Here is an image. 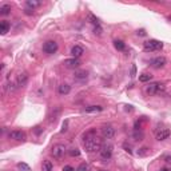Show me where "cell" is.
I'll list each match as a JSON object with an SVG mask.
<instances>
[{"mask_svg": "<svg viewBox=\"0 0 171 171\" xmlns=\"http://www.w3.org/2000/svg\"><path fill=\"white\" fill-rule=\"evenodd\" d=\"M161 171H170V170H167V169H163V170H161Z\"/></svg>", "mask_w": 171, "mask_h": 171, "instance_id": "37", "label": "cell"}, {"mask_svg": "<svg viewBox=\"0 0 171 171\" xmlns=\"http://www.w3.org/2000/svg\"><path fill=\"white\" fill-rule=\"evenodd\" d=\"M10 28H11V24L8 22H2V23H0V34H2V35H6L10 31Z\"/></svg>", "mask_w": 171, "mask_h": 171, "instance_id": "16", "label": "cell"}, {"mask_svg": "<svg viewBox=\"0 0 171 171\" xmlns=\"http://www.w3.org/2000/svg\"><path fill=\"white\" fill-rule=\"evenodd\" d=\"M8 138L12 139V141H16V142H24L26 141V134L23 131H10L8 133Z\"/></svg>", "mask_w": 171, "mask_h": 171, "instance_id": "8", "label": "cell"}, {"mask_svg": "<svg viewBox=\"0 0 171 171\" xmlns=\"http://www.w3.org/2000/svg\"><path fill=\"white\" fill-rule=\"evenodd\" d=\"M66 153H67V149H66V146L64 145H60V143H58V145H55L51 149V155L55 159H60V158H63Z\"/></svg>", "mask_w": 171, "mask_h": 171, "instance_id": "5", "label": "cell"}, {"mask_svg": "<svg viewBox=\"0 0 171 171\" xmlns=\"http://www.w3.org/2000/svg\"><path fill=\"white\" fill-rule=\"evenodd\" d=\"M58 91H59L60 95H67V94H70V91H71V87H70L67 83H63L58 87Z\"/></svg>", "mask_w": 171, "mask_h": 171, "instance_id": "15", "label": "cell"}, {"mask_svg": "<svg viewBox=\"0 0 171 171\" xmlns=\"http://www.w3.org/2000/svg\"><path fill=\"white\" fill-rule=\"evenodd\" d=\"M167 63V59L165 56H158V58H155V59L151 60V67H154V68H162V67H165Z\"/></svg>", "mask_w": 171, "mask_h": 171, "instance_id": "9", "label": "cell"}, {"mask_svg": "<svg viewBox=\"0 0 171 171\" xmlns=\"http://www.w3.org/2000/svg\"><path fill=\"white\" fill-rule=\"evenodd\" d=\"M114 46H115L116 50H119V51H123V50L126 48V44H124L122 40H115L114 42Z\"/></svg>", "mask_w": 171, "mask_h": 171, "instance_id": "24", "label": "cell"}, {"mask_svg": "<svg viewBox=\"0 0 171 171\" xmlns=\"http://www.w3.org/2000/svg\"><path fill=\"white\" fill-rule=\"evenodd\" d=\"M90 166L87 165V163H82V165L78 167V171H90Z\"/></svg>", "mask_w": 171, "mask_h": 171, "instance_id": "28", "label": "cell"}, {"mask_svg": "<svg viewBox=\"0 0 171 171\" xmlns=\"http://www.w3.org/2000/svg\"><path fill=\"white\" fill-rule=\"evenodd\" d=\"M26 6H27V8L34 10V8H36V7H40L42 2H36V0H28V2L26 3Z\"/></svg>", "mask_w": 171, "mask_h": 171, "instance_id": "19", "label": "cell"}, {"mask_svg": "<svg viewBox=\"0 0 171 171\" xmlns=\"http://www.w3.org/2000/svg\"><path fill=\"white\" fill-rule=\"evenodd\" d=\"M86 112H88V114H91V112H100L103 111V107L102 106H88L84 108Z\"/></svg>", "mask_w": 171, "mask_h": 171, "instance_id": "18", "label": "cell"}, {"mask_svg": "<svg viewBox=\"0 0 171 171\" xmlns=\"http://www.w3.org/2000/svg\"><path fill=\"white\" fill-rule=\"evenodd\" d=\"M83 54H84V50H83V47H80V46H74L71 48L72 58H78V59H79V56H82Z\"/></svg>", "mask_w": 171, "mask_h": 171, "instance_id": "14", "label": "cell"}, {"mask_svg": "<svg viewBox=\"0 0 171 171\" xmlns=\"http://www.w3.org/2000/svg\"><path fill=\"white\" fill-rule=\"evenodd\" d=\"M151 79H153V75H150V74H142V75H139V82H142V83L150 82Z\"/></svg>", "mask_w": 171, "mask_h": 171, "instance_id": "23", "label": "cell"}, {"mask_svg": "<svg viewBox=\"0 0 171 171\" xmlns=\"http://www.w3.org/2000/svg\"><path fill=\"white\" fill-rule=\"evenodd\" d=\"M142 150H143V151H141V153H138L139 155H142V157H145V155H147V154H149V149H147V147H143Z\"/></svg>", "mask_w": 171, "mask_h": 171, "instance_id": "30", "label": "cell"}, {"mask_svg": "<svg viewBox=\"0 0 171 171\" xmlns=\"http://www.w3.org/2000/svg\"><path fill=\"white\" fill-rule=\"evenodd\" d=\"M68 154L71 155V157H79L80 155V151H79V149H70V151H68Z\"/></svg>", "mask_w": 171, "mask_h": 171, "instance_id": "27", "label": "cell"}, {"mask_svg": "<svg viewBox=\"0 0 171 171\" xmlns=\"http://www.w3.org/2000/svg\"><path fill=\"white\" fill-rule=\"evenodd\" d=\"M170 135H171V133H170L169 128H161V130L157 133V139L158 141H166Z\"/></svg>", "mask_w": 171, "mask_h": 171, "instance_id": "13", "label": "cell"}, {"mask_svg": "<svg viewBox=\"0 0 171 171\" xmlns=\"http://www.w3.org/2000/svg\"><path fill=\"white\" fill-rule=\"evenodd\" d=\"M166 162L167 163H171V157H166Z\"/></svg>", "mask_w": 171, "mask_h": 171, "instance_id": "36", "label": "cell"}, {"mask_svg": "<svg viewBox=\"0 0 171 171\" xmlns=\"http://www.w3.org/2000/svg\"><path fill=\"white\" fill-rule=\"evenodd\" d=\"M4 88L8 92H15L18 90V84H16V82H8V83H7V86H4Z\"/></svg>", "mask_w": 171, "mask_h": 171, "instance_id": "17", "label": "cell"}, {"mask_svg": "<svg viewBox=\"0 0 171 171\" xmlns=\"http://www.w3.org/2000/svg\"><path fill=\"white\" fill-rule=\"evenodd\" d=\"M123 147H124V150H126L128 154H133V150H131V147H130V146H127V143H124Z\"/></svg>", "mask_w": 171, "mask_h": 171, "instance_id": "32", "label": "cell"}, {"mask_svg": "<svg viewBox=\"0 0 171 171\" xmlns=\"http://www.w3.org/2000/svg\"><path fill=\"white\" fill-rule=\"evenodd\" d=\"M102 135L106 139H112L115 137V128L111 124H106V126L102 127Z\"/></svg>", "mask_w": 171, "mask_h": 171, "instance_id": "7", "label": "cell"}, {"mask_svg": "<svg viewBox=\"0 0 171 171\" xmlns=\"http://www.w3.org/2000/svg\"><path fill=\"white\" fill-rule=\"evenodd\" d=\"M146 94L147 95H157L165 91V86L159 84V83H150L149 86H146Z\"/></svg>", "mask_w": 171, "mask_h": 171, "instance_id": "3", "label": "cell"}, {"mask_svg": "<svg viewBox=\"0 0 171 171\" xmlns=\"http://www.w3.org/2000/svg\"><path fill=\"white\" fill-rule=\"evenodd\" d=\"M88 19H90V20H91V23H92V24H94L95 27H96V26H100V24H99V19H98V18H95L92 14H90V15H88Z\"/></svg>", "mask_w": 171, "mask_h": 171, "instance_id": "26", "label": "cell"}, {"mask_svg": "<svg viewBox=\"0 0 171 171\" xmlns=\"http://www.w3.org/2000/svg\"><path fill=\"white\" fill-rule=\"evenodd\" d=\"M27 83H28V74H27V72L19 74V75H18V79H16L18 87H19V88H20V87H24Z\"/></svg>", "mask_w": 171, "mask_h": 171, "instance_id": "10", "label": "cell"}, {"mask_svg": "<svg viewBox=\"0 0 171 171\" xmlns=\"http://www.w3.org/2000/svg\"><path fill=\"white\" fill-rule=\"evenodd\" d=\"M24 12H26L27 15H32V14H34V10H31V8H26V10H24Z\"/></svg>", "mask_w": 171, "mask_h": 171, "instance_id": "33", "label": "cell"}, {"mask_svg": "<svg viewBox=\"0 0 171 171\" xmlns=\"http://www.w3.org/2000/svg\"><path fill=\"white\" fill-rule=\"evenodd\" d=\"M94 32L98 34V35H100V34H102V27H100V26H96L95 28H94Z\"/></svg>", "mask_w": 171, "mask_h": 171, "instance_id": "31", "label": "cell"}, {"mask_svg": "<svg viewBox=\"0 0 171 171\" xmlns=\"http://www.w3.org/2000/svg\"><path fill=\"white\" fill-rule=\"evenodd\" d=\"M143 138H145V134H143V131L141 130H135L134 134H133V139L134 141H143Z\"/></svg>", "mask_w": 171, "mask_h": 171, "instance_id": "20", "label": "cell"}, {"mask_svg": "<svg viewBox=\"0 0 171 171\" xmlns=\"http://www.w3.org/2000/svg\"><path fill=\"white\" fill-rule=\"evenodd\" d=\"M18 169L20 171H31L30 166L27 165V163H18Z\"/></svg>", "mask_w": 171, "mask_h": 171, "instance_id": "25", "label": "cell"}, {"mask_svg": "<svg viewBox=\"0 0 171 171\" xmlns=\"http://www.w3.org/2000/svg\"><path fill=\"white\" fill-rule=\"evenodd\" d=\"M83 146H84V150L87 151V153H96V151L100 150V147H102V141H100V138L96 135L95 130H90L88 133L84 134Z\"/></svg>", "mask_w": 171, "mask_h": 171, "instance_id": "1", "label": "cell"}, {"mask_svg": "<svg viewBox=\"0 0 171 171\" xmlns=\"http://www.w3.org/2000/svg\"><path fill=\"white\" fill-rule=\"evenodd\" d=\"M87 78H88V72L84 71V70H78V71H75V74H74V79L78 82H86Z\"/></svg>", "mask_w": 171, "mask_h": 171, "instance_id": "11", "label": "cell"}, {"mask_svg": "<svg viewBox=\"0 0 171 171\" xmlns=\"http://www.w3.org/2000/svg\"><path fill=\"white\" fill-rule=\"evenodd\" d=\"M135 72H137V68H135V66H133V68H131V76H135Z\"/></svg>", "mask_w": 171, "mask_h": 171, "instance_id": "35", "label": "cell"}, {"mask_svg": "<svg viewBox=\"0 0 171 171\" xmlns=\"http://www.w3.org/2000/svg\"><path fill=\"white\" fill-rule=\"evenodd\" d=\"M11 12V6L10 4H3L0 7V15H3V16H6V15H8Z\"/></svg>", "mask_w": 171, "mask_h": 171, "instance_id": "21", "label": "cell"}, {"mask_svg": "<svg viewBox=\"0 0 171 171\" xmlns=\"http://www.w3.org/2000/svg\"><path fill=\"white\" fill-rule=\"evenodd\" d=\"M68 130V120H64L63 123V128H62V133H66Z\"/></svg>", "mask_w": 171, "mask_h": 171, "instance_id": "29", "label": "cell"}, {"mask_svg": "<svg viewBox=\"0 0 171 171\" xmlns=\"http://www.w3.org/2000/svg\"><path fill=\"white\" fill-rule=\"evenodd\" d=\"M42 169H43V171H52V169H54L52 162L51 161H44V162H43Z\"/></svg>", "mask_w": 171, "mask_h": 171, "instance_id": "22", "label": "cell"}, {"mask_svg": "<svg viewBox=\"0 0 171 171\" xmlns=\"http://www.w3.org/2000/svg\"><path fill=\"white\" fill-rule=\"evenodd\" d=\"M63 171H74V169L71 166H64L63 167Z\"/></svg>", "mask_w": 171, "mask_h": 171, "instance_id": "34", "label": "cell"}, {"mask_svg": "<svg viewBox=\"0 0 171 171\" xmlns=\"http://www.w3.org/2000/svg\"><path fill=\"white\" fill-rule=\"evenodd\" d=\"M163 47V43L159 42V40H149L145 43V46H143V50H145L146 52H153V51H158V50H161Z\"/></svg>", "mask_w": 171, "mask_h": 171, "instance_id": "4", "label": "cell"}, {"mask_svg": "<svg viewBox=\"0 0 171 171\" xmlns=\"http://www.w3.org/2000/svg\"><path fill=\"white\" fill-rule=\"evenodd\" d=\"M112 153H114V146H112L110 142L103 143L102 147H100V150H99L100 157H102L103 159H106V161H108V159H111Z\"/></svg>", "mask_w": 171, "mask_h": 171, "instance_id": "2", "label": "cell"}, {"mask_svg": "<svg viewBox=\"0 0 171 171\" xmlns=\"http://www.w3.org/2000/svg\"><path fill=\"white\" fill-rule=\"evenodd\" d=\"M63 64L67 68H78L80 66V60L78 58H71V59H66Z\"/></svg>", "mask_w": 171, "mask_h": 171, "instance_id": "12", "label": "cell"}, {"mask_svg": "<svg viewBox=\"0 0 171 171\" xmlns=\"http://www.w3.org/2000/svg\"><path fill=\"white\" fill-rule=\"evenodd\" d=\"M43 51L46 54H48V55L55 54L58 51V43L54 42V40H47L44 44H43Z\"/></svg>", "mask_w": 171, "mask_h": 171, "instance_id": "6", "label": "cell"}]
</instances>
